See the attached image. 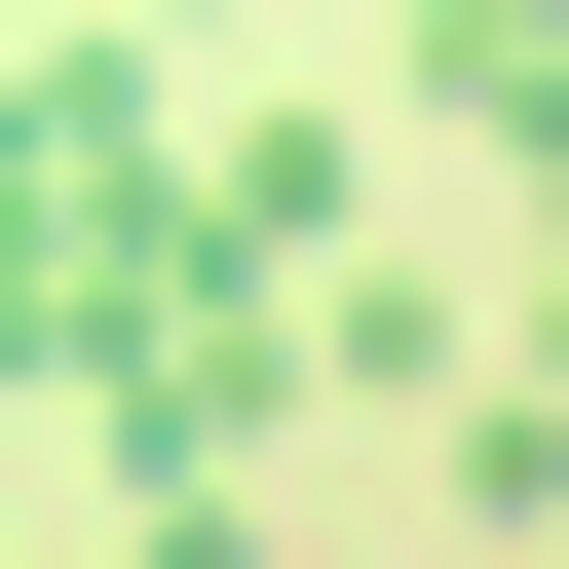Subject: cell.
<instances>
[{
  "label": "cell",
  "instance_id": "obj_1",
  "mask_svg": "<svg viewBox=\"0 0 569 569\" xmlns=\"http://www.w3.org/2000/svg\"><path fill=\"white\" fill-rule=\"evenodd\" d=\"M342 228H380V152H342V114H190V266H228V305H305Z\"/></svg>",
  "mask_w": 569,
  "mask_h": 569
}]
</instances>
